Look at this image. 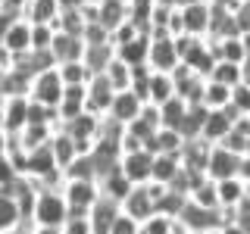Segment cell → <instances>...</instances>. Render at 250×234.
<instances>
[{"label": "cell", "mask_w": 250, "mask_h": 234, "mask_svg": "<svg viewBox=\"0 0 250 234\" xmlns=\"http://www.w3.org/2000/svg\"><path fill=\"white\" fill-rule=\"evenodd\" d=\"M69 218V203L62 197V187H38L35 200V225H60Z\"/></svg>", "instance_id": "obj_1"}, {"label": "cell", "mask_w": 250, "mask_h": 234, "mask_svg": "<svg viewBox=\"0 0 250 234\" xmlns=\"http://www.w3.org/2000/svg\"><path fill=\"white\" fill-rule=\"evenodd\" d=\"M62 128L69 131V137L75 140L78 153H91V147L100 140V128H104V116L91 113V109H84L82 116H75V119H69Z\"/></svg>", "instance_id": "obj_2"}, {"label": "cell", "mask_w": 250, "mask_h": 234, "mask_svg": "<svg viewBox=\"0 0 250 234\" xmlns=\"http://www.w3.org/2000/svg\"><path fill=\"white\" fill-rule=\"evenodd\" d=\"M62 197L69 203V213H91V206L100 200V184L94 178H66Z\"/></svg>", "instance_id": "obj_3"}, {"label": "cell", "mask_w": 250, "mask_h": 234, "mask_svg": "<svg viewBox=\"0 0 250 234\" xmlns=\"http://www.w3.org/2000/svg\"><path fill=\"white\" fill-rule=\"evenodd\" d=\"M62 78L57 72V66L53 69H44V72H38L35 78H31V91H28V97L31 100H38V103H44V106H60V100H62Z\"/></svg>", "instance_id": "obj_4"}, {"label": "cell", "mask_w": 250, "mask_h": 234, "mask_svg": "<svg viewBox=\"0 0 250 234\" xmlns=\"http://www.w3.org/2000/svg\"><path fill=\"white\" fill-rule=\"evenodd\" d=\"M241 166V153L229 150L222 144L209 147V159H207V178L209 181H225V178H234Z\"/></svg>", "instance_id": "obj_5"}, {"label": "cell", "mask_w": 250, "mask_h": 234, "mask_svg": "<svg viewBox=\"0 0 250 234\" xmlns=\"http://www.w3.org/2000/svg\"><path fill=\"white\" fill-rule=\"evenodd\" d=\"M241 116L234 113L231 106H225V109H207V119H203V131H200V137L207 140V144H222L225 135L234 128V122H238Z\"/></svg>", "instance_id": "obj_6"}, {"label": "cell", "mask_w": 250, "mask_h": 234, "mask_svg": "<svg viewBox=\"0 0 250 234\" xmlns=\"http://www.w3.org/2000/svg\"><path fill=\"white\" fill-rule=\"evenodd\" d=\"M178 62H182V57H178L175 38L172 35L150 38V57H147V66H150L153 72H172Z\"/></svg>", "instance_id": "obj_7"}, {"label": "cell", "mask_w": 250, "mask_h": 234, "mask_svg": "<svg viewBox=\"0 0 250 234\" xmlns=\"http://www.w3.org/2000/svg\"><path fill=\"white\" fill-rule=\"evenodd\" d=\"M209 25H213V3H209V0H197V3H191V6H182V28H185V35L207 38Z\"/></svg>", "instance_id": "obj_8"}, {"label": "cell", "mask_w": 250, "mask_h": 234, "mask_svg": "<svg viewBox=\"0 0 250 234\" xmlns=\"http://www.w3.org/2000/svg\"><path fill=\"white\" fill-rule=\"evenodd\" d=\"M119 169H122V175L128 178L131 184H147L150 175H153V153H147L144 147L135 150V153H122Z\"/></svg>", "instance_id": "obj_9"}, {"label": "cell", "mask_w": 250, "mask_h": 234, "mask_svg": "<svg viewBox=\"0 0 250 234\" xmlns=\"http://www.w3.org/2000/svg\"><path fill=\"white\" fill-rule=\"evenodd\" d=\"M113 97H116V88L109 84V78H106L104 72L91 75L84 109H91V113H97V116H106V113H109V103H113Z\"/></svg>", "instance_id": "obj_10"}, {"label": "cell", "mask_w": 250, "mask_h": 234, "mask_svg": "<svg viewBox=\"0 0 250 234\" xmlns=\"http://www.w3.org/2000/svg\"><path fill=\"white\" fill-rule=\"evenodd\" d=\"M141 109H144V100H141L131 88H125V91H116V97H113V103H109L106 116L113 122H119V125H128L131 119L141 116Z\"/></svg>", "instance_id": "obj_11"}, {"label": "cell", "mask_w": 250, "mask_h": 234, "mask_svg": "<svg viewBox=\"0 0 250 234\" xmlns=\"http://www.w3.org/2000/svg\"><path fill=\"white\" fill-rule=\"evenodd\" d=\"M182 147H185V137L178 128H166V125H160V128L153 131L150 137L144 140V150L147 153H169V156H182Z\"/></svg>", "instance_id": "obj_12"}, {"label": "cell", "mask_w": 250, "mask_h": 234, "mask_svg": "<svg viewBox=\"0 0 250 234\" xmlns=\"http://www.w3.org/2000/svg\"><path fill=\"white\" fill-rule=\"evenodd\" d=\"M0 44H3L10 53H16V57L31 53V22L25 19V16H19V19L6 28V35L0 38Z\"/></svg>", "instance_id": "obj_13"}, {"label": "cell", "mask_w": 250, "mask_h": 234, "mask_svg": "<svg viewBox=\"0 0 250 234\" xmlns=\"http://www.w3.org/2000/svg\"><path fill=\"white\" fill-rule=\"evenodd\" d=\"M50 53L57 59V66L60 62H72V59H84V38L69 35V31H57V38L50 44Z\"/></svg>", "instance_id": "obj_14"}, {"label": "cell", "mask_w": 250, "mask_h": 234, "mask_svg": "<svg viewBox=\"0 0 250 234\" xmlns=\"http://www.w3.org/2000/svg\"><path fill=\"white\" fill-rule=\"evenodd\" d=\"M122 213H128L131 218H138V222H144V218H150L156 213V203L150 197V191H147V184L131 187V194L122 200Z\"/></svg>", "instance_id": "obj_15"}, {"label": "cell", "mask_w": 250, "mask_h": 234, "mask_svg": "<svg viewBox=\"0 0 250 234\" xmlns=\"http://www.w3.org/2000/svg\"><path fill=\"white\" fill-rule=\"evenodd\" d=\"M84 100H88V84H66V88H62V100L57 106L60 122L66 125L69 119L82 116L84 113Z\"/></svg>", "instance_id": "obj_16"}, {"label": "cell", "mask_w": 250, "mask_h": 234, "mask_svg": "<svg viewBox=\"0 0 250 234\" xmlns=\"http://www.w3.org/2000/svg\"><path fill=\"white\" fill-rule=\"evenodd\" d=\"M28 125V97H3V131L19 135Z\"/></svg>", "instance_id": "obj_17"}, {"label": "cell", "mask_w": 250, "mask_h": 234, "mask_svg": "<svg viewBox=\"0 0 250 234\" xmlns=\"http://www.w3.org/2000/svg\"><path fill=\"white\" fill-rule=\"evenodd\" d=\"M97 184H100V197L116 200L119 206H122V200L131 194V187H135V184L128 181V178L122 175V169H119V166H116V169H109L106 175H100V178H97Z\"/></svg>", "instance_id": "obj_18"}, {"label": "cell", "mask_w": 250, "mask_h": 234, "mask_svg": "<svg viewBox=\"0 0 250 234\" xmlns=\"http://www.w3.org/2000/svg\"><path fill=\"white\" fill-rule=\"evenodd\" d=\"M122 213V206L116 200H106V197H100L97 203L91 206V225H94V234H109V228H113V222H116V215Z\"/></svg>", "instance_id": "obj_19"}, {"label": "cell", "mask_w": 250, "mask_h": 234, "mask_svg": "<svg viewBox=\"0 0 250 234\" xmlns=\"http://www.w3.org/2000/svg\"><path fill=\"white\" fill-rule=\"evenodd\" d=\"M16 140H19V147L22 150H38V147H44V144H50V137H53V125H47V122H28L25 128L19 131V135H13Z\"/></svg>", "instance_id": "obj_20"}, {"label": "cell", "mask_w": 250, "mask_h": 234, "mask_svg": "<svg viewBox=\"0 0 250 234\" xmlns=\"http://www.w3.org/2000/svg\"><path fill=\"white\" fill-rule=\"evenodd\" d=\"M116 57L122 62H128V66H141V62H147L150 57V35H138L131 38V41H125L116 47Z\"/></svg>", "instance_id": "obj_21"}, {"label": "cell", "mask_w": 250, "mask_h": 234, "mask_svg": "<svg viewBox=\"0 0 250 234\" xmlns=\"http://www.w3.org/2000/svg\"><path fill=\"white\" fill-rule=\"evenodd\" d=\"M50 150H53V156H57V166H60V169H69L75 156H82V153H78V147H75V140L69 137L66 128H53Z\"/></svg>", "instance_id": "obj_22"}, {"label": "cell", "mask_w": 250, "mask_h": 234, "mask_svg": "<svg viewBox=\"0 0 250 234\" xmlns=\"http://www.w3.org/2000/svg\"><path fill=\"white\" fill-rule=\"evenodd\" d=\"M60 10H62L60 0H28V6H25L22 16H25L31 25H41V22L53 25V22L60 19Z\"/></svg>", "instance_id": "obj_23"}, {"label": "cell", "mask_w": 250, "mask_h": 234, "mask_svg": "<svg viewBox=\"0 0 250 234\" xmlns=\"http://www.w3.org/2000/svg\"><path fill=\"white\" fill-rule=\"evenodd\" d=\"M172 97H175V81H172V75L169 72H150V81H147V103L163 106Z\"/></svg>", "instance_id": "obj_24"}, {"label": "cell", "mask_w": 250, "mask_h": 234, "mask_svg": "<svg viewBox=\"0 0 250 234\" xmlns=\"http://www.w3.org/2000/svg\"><path fill=\"white\" fill-rule=\"evenodd\" d=\"M216 194H219V209H234L247 197V184L234 175V178H225V181H216Z\"/></svg>", "instance_id": "obj_25"}, {"label": "cell", "mask_w": 250, "mask_h": 234, "mask_svg": "<svg viewBox=\"0 0 250 234\" xmlns=\"http://www.w3.org/2000/svg\"><path fill=\"white\" fill-rule=\"evenodd\" d=\"M182 172V156H169V153H156L153 156V175H150V181L156 184H172L175 181V175Z\"/></svg>", "instance_id": "obj_26"}, {"label": "cell", "mask_w": 250, "mask_h": 234, "mask_svg": "<svg viewBox=\"0 0 250 234\" xmlns=\"http://www.w3.org/2000/svg\"><path fill=\"white\" fill-rule=\"evenodd\" d=\"M113 57H116V44H84V66H88L94 75L104 72L106 62Z\"/></svg>", "instance_id": "obj_27"}, {"label": "cell", "mask_w": 250, "mask_h": 234, "mask_svg": "<svg viewBox=\"0 0 250 234\" xmlns=\"http://www.w3.org/2000/svg\"><path fill=\"white\" fill-rule=\"evenodd\" d=\"M207 109H225L231 103V88L229 84H219L213 78H207V84H203V100H200Z\"/></svg>", "instance_id": "obj_28"}, {"label": "cell", "mask_w": 250, "mask_h": 234, "mask_svg": "<svg viewBox=\"0 0 250 234\" xmlns=\"http://www.w3.org/2000/svg\"><path fill=\"white\" fill-rule=\"evenodd\" d=\"M185 116H188V100H182L178 94L160 106V125H166V128H182Z\"/></svg>", "instance_id": "obj_29"}, {"label": "cell", "mask_w": 250, "mask_h": 234, "mask_svg": "<svg viewBox=\"0 0 250 234\" xmlns=\"http://www.w3.org/2000/svg\"><path fill=\"white\" fill-rule=\"evenodd\" d=\"M22 222H25V218H22L19 203H16L13 197H3V194H0V234L16 231Z\"/></svg>", "instance_id": "obj_30"}, {"label": "cell", "mask_w": 250, "mask_h": 234, "mask_svg": "<svg viewBox=\"0 0 250 234\" xmlns=\"http://www.w3.org/2000/svg\"><path fill=\"white\" fill-rule=\"evenodd\" d=\"M57 72L62 78V84H88L91 81V69L84 66V59H72V62H60Z\"/></svg>", "instance_id": "obj_31"}, {"label": "cell", "mask_w": 250, "mask_h": 234, "mask_svg": "<svg viewBox=\"0 0 250 234\" xmlns=\"http://www.w3.org/2000/svg\"><path fill=\"white\" fill-rule=\"evenodd\" d=\"M125 3H128V19L135 22L144 35H150V16H153L156 0H125Z\"/></svg>", "instance_id": "obj_32"}, {"label": "cell", "mask_w": 250, "mask_h": 234, "mask_svg": "<svg viewBox=\"0 0 250 234\" xmlns=\"http://www.w3.org/2000/svg\"><path fill=\"white\" fill-rule=\"evenodd\" d=\"M104 75L109 78V84H113L116 91H125V88H131V66H128V62H122L119 57H113V59L106 62Z\"/></svg>", "instance_id": "obj_33"}, {"label": "cell", "mask_w": 250, "mask_h": 234, "mask_svg": "<svg viewBox=\"0 0 250 234\" xmlns=\"http://www.w3.org/2000/svg\"><path fill=\"white\" fill-rule=\"evenodd\" d=\"M209 78L219 84H229V88H234V84L244 81V75H241V62H229V59H216L213 72H209Z\"/></svg>", "instance_id": "obj_34"}, {"label": "cell", "mask_w": 250, "mask_h": 234, "mask_svg": "<svg viewBox=\"0 0 250 234\" xmlns=\"http://www.w3.org/2000/svg\"><path fill=\"white\" fill-rule=\"evenodd\" d=\"M188 200L197 203L203 209H219V194H216V181H209V178H203V181L194 187L191 194H188Z\"/></svg>", "instance_id": "obj_35"}, {"label": "cell", "mask_w": 250, "mask_h": 234, "mask_svg": "<svg viewBox=\"0 0 250 234\" xmlns=\"http://www.w3.org/2000/svg\"><path fill=\"white\" fill-rule=\"evenodd\" d=\"M141 234H175V218L163 215V213H153L150 218L141 222Z\"/></svg>", "instance_id": "obj_36"}, {"label": "cell", "mask_w": 250, "mask_h": 234, "mask_svg": "<svg viewBox=\"0 0 250 234\" xmlns=\"http://www.w3.org/2000/svg\"><path fill=\"white\" fill-rule=\"evenodd\" d=\"M53 38H57V28L41 22V25H31V50H50Z\"/></svg>", "instance_id": "obj_37"}, {"label": "cell", "mask_w": 250, "mask_h": 234, "mask_svg": "<svg viewBox=\"0 0 250 234\" xmlns=\"http://www.w3.org/2000/svg\"><path fill=\"white\" fill-rule=\"evenodd\" d=\"M62 234H94L88 213H69V218L62 222Z\"/></svg>", "instance_id": "obj_38"}, {"label": "cell", "mask_w": 250, "mask_h": 234, "mask_svg": "<svg viewBox=\"0 0 250 234\" xmlns=\"http://www.w3.org/2000/svg\"><path fill=\"white\" fill-rule=\"evenodd\" d=\"M238 116H250V84L241 81L231 88V103H229Z\"/></svg>", "instance_id": "obj_39"}, {"label": "cell", "mask_w": 250, "mask_h": 234, "mask_svg": "<svg viewBox=\"0 0 250 234\" xmlns=\"http://www.w3.org/2000/svg\"><path fill=\"white\" fill-rule=\"evenodd\" d=\"M156 128H160V125H153V122H150V119H147V116H144V113H141V116H138V119H131L128 125H125V131H128V135H131V137H138V140H141V144H144V140H147V137H150V135H153V131H156Z\"/></svg>", "instance_id": "obj_40"}, {"label": "cell", "mask_w": 250, "mask_h": 234, "mask_svg": "<svg viewBox=\"0 0 250 234\" xmlns=\"http://www.w3.org/2000/svg\"><path fill=\"white\" fill-rule=\"evenodd\" d=\"M109 234H141V222L131 218L128 213H119L116 222H113V228H109Z\"/></svg>", "instance_id": "obj_41"}, {"label": "cell", "mask_w": 250, "mask_h": 234, "mask_svg": "<svg viewBox=\"0 0 250 234\" xmlns=\"http://www.w3.org/2000/svg\"><path fill=\"white\" fill-rule=\"evenodd\" d=\"M16 175H19V169L13 166V159H10L6 153H0V187H3V184H10Z\"/></svg>", "instance_id": "obj_42"}, {"label": "cell", "mask_w": 250, "mask_h": 234, "mask_svg": "<svg viewBox=\"0 0 250 234\" xmlns=\"http://www.w3.org/2000/svg\"><path fill=\"white\" fill-rule=\"evenodd\" d=\"M234 222H238L241 228L250 234V197H244L238 206H234Z\"/></svg>", "instance_id": "obj_43"}, {"label": "cell", "mask_w": 250, "mask_h": 234, "mask_svg": "<svg viewBox=\"0 0 250 234\" xmlns=\"http://www.w3.org/2000/svg\"><path fill=\"white\" fill-rule=\"evenodd\" d=\"M238 178L244 184H250V153H244L241 156V166H238Z\"/></svg>", "instance_id": "obj_44"}, {"label": "cell", "mask_w": 250, "mask_h": 234, "mask_svg": "<svg viewBox=\"0 0 250 234\" xmlns=\"http://www.w3.org/2000/svg\"><path fill=\"white\" fill-rule=\"evenodd\" d=\"M0 66H3V69H13L16 66V53H10L3 44H0Z\"/></svg>", "instance_id": "obj_45"}, {"label": "cell", "mask_w": 250, "mask_h": 234, "mask_svg": "<svg viewBox=\"0 0 250 234\" xmlns=\"http://www.w3.org/2000/svg\"><path fill=\"white\" fill-rule=\"evenodd\" d=\"M28 0H3V6L0 10H13V13H25Z\"/></svg>", "instance_id": "obj_46"}, {"label": "cell", "mask_w": 250, "mask_h": 234, "mask_svg": "<svg viewBox=\"0 0 250 234\" xmlns=\"http://www.w3.org/2000/svg\"><path fill=\"white\" fill-rule=\"evenodd\" d=\"M31 234H62V228L60 225H35Z\"/></svg>", "instance_id": "obj_47"}, {"label": "cell", "mask_w": 250, "mask_h": 234, "mask_svg": "<svg viewBox=\"0 0 250 234\" xmlns=\"http://www.w3.org/2000/svg\"><path fill=\"white\" fill-rule=\"evenodd\" d=\"M241 75H244V81H250V53H244V59H241Z\"/></svg>", "instance_id": "obj_48"}, {"label": "cell", "mask_w": 250, "mask_h": 234, "mask_svg": "<svg viewBox=\"0 0 250 234\" xmlns=\"http://www.w3.org/2000/svg\"><path fill=\"white\" fill-rule=\"evenodd\" d=\"M75 3H78V6H97L100 0H75Z\"/></svg>", "instance_id": "obj_49"}, {"label": "cell", "mask_w": 250, "mask_h": 234, "mask_svg": "<svg viewBox=\"0 0 250 234\" xmlns=\"http://www.w3.org/2000/svg\"><path fill=\"white\" fill-rule=\"evenodd\" d=\"M3 75H6V69H3V66H0V84H3Z\"/></svg>", "instance_id": "obj_50"}, {"label": "cell", "mask_w": 250, "mask_h": 234, "mask_svg": "<svg viewBox=\"0 0 250 234\" xmlns=\"http://www.w3.org/2000/svg\"><path fill=\"white\" fill-rule=\"evenodd\" d=\"M178 234H191V231H185V228H182V231H178Z\"/></svg>", "instance_id": "obj_51"}]
</instances>
